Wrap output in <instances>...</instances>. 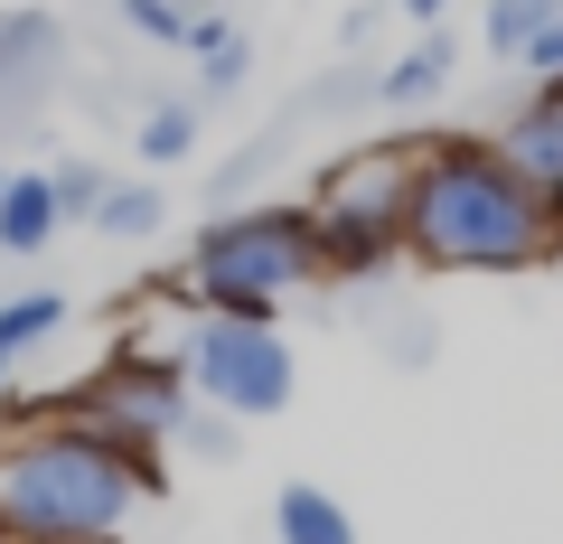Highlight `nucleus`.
Instances as JSON below:
<instances>
[{
    "instance_id": "412c9836",
    "label": "nucleus",
    "mask_w": 563,
    "mask_h": 544,
    "mask_svg": "<svg viewBox=\"0 0 563 544\" xmlns=\"http://www.w3.org/2000/svg\"><path fill=\"white\" fill-rule=\"evenodd\" d=\"M0 188H10V169H0Z\"/></svg>"
},
{
    "instance_id": "7ed1b4c3",
    "label": "nucleus",
    "mask_w": 563,
    "mask_h": 544,
    "mask_svg": "<svg viewBox=\"0 0 563 544\" xmlns=\"http://www.w3.org/2000/svg\"><path fill=\"white\" fill-rule=\"evenodd\" d=\"M329 282L320 273V225H310V207H225V217L198 225V244H188L179 263V291L198 310H235V320H273L291 291Z\"/></svg>"
},
{
    "instance_id": "423d86ee",
    "label": "nucleus",
    "mask_w": 563,
    "mask_h": 544,
    "mask_svg": "<svg viewBox=\"0 0 563 544\" xmlns=\"http://www.w3.org/2000/svg\"><path fill=\"white\" fill-rule=\"evenodd\" d=\"M57 413H76V423H95V432H113V442H141V451H161L169 432L188 423V366L179 357H122V366H103V376H85V385H66V395H47Z\"/></svg>"
},
{
    "instance_id": "f8f14e48",
    "label": "nucleus",
    "mask_w": 563,
    "mask_h": 544,
    "mask_svg": "<svg viewBox=\"0 0 563 544\" xmlns=\"http://www.w3.org/2000/svg\"><path fill=\"white\" fill-rule=\"evenodd\" d=\"M95 235H103V244H151V235H161V188H141V179L103 188V207H95Z\"/></svg>"
},
{
    "instance_id": "ddd939ff",
    "label": "nucleus",
    "mask_w": 563,
    "mask_h": 544,
    "mask_svg": "<svg viewBox=\"0 0 563 544\" xmlns=\"http://www.w3.org/2000/svg\"><path fill=\"white\" fill-rule=\"evenodd\" d=\"M188 151H198V103H151V113H141V160L169 169V160H188Z\"/></svg>"
},
{
    "instance_id": "dca6fc26",
    "label": "nucleus",
    "mask_w": 563,
    "mask_h": 544,
    "mask_svg": "<svg viewBox=\"0 0 563 544\" xmlns=\"http://www.w3.org/2000/svg\"><path fill=\"white\" fill-rule=\"evenodd\" d=\"M207 0H122V29L151 47H188V20H198Z\"/></svg>"
},
{
    "instance_id": "9b49d317",
    "label": "nucleus",
    "mask_w": 563,
    "mask_h": 544,
    "mask_svg": "<svg viewBox=\"0 0 563 544\" xmlns=\"http://www.w3.org/2000/svg\"><path fill=\"white\" fill-rule=\"evenodd\" d=\"M66 320H76L66 291H20V301H0V366H20L29 347H47Z\"/></svg>"
},
{
    "instance_id": "aec40b11",
    "label": "nucleus",
    "mask_w": 563,
    "mask_h": 544,
    "mask_svg": "<svg viewBox=\"0 0 563 544\" xmlns=\"http://www.w3.org/2000/svg\"><path fill=\"white\" fill-rule=\"evenodd\" d=\"M395 10H404V20H422V29H432V20H451V0H395Z\"/></svg>"
},
{
    "instance_id": "f257e3e1",
    "label": "nucleus",
    "mask_w": 563,
    "mask_h": 544,
    "mask_svg": "<svg viewBox=\"0 0 563 544\" xmlns=\"http://www.w3.org/2000/svg\"><path fill=\"white\" fill-rule=\"evenodd\" d=\"M161 498V451L113 442L38 403L0 432V544H122V525Z\"/></svg>"
},
{
    "instance_id": "2eb2a0df",
    "label": "nucleus",
    "mask_w": 563,
    "mask_h": 544,
    "mask_svg": "<svg viewBox=\"0 0 563 544\" xmlns=\"http://www.w3.org/2000/svg\"><path fill=\"white\" fill-rule=\"evenodd\" d=\"M554 10H563V0H488V29H479L488 57H526V38H536Z\"/></svg>"
},
{
    "instance_id": "9d476101",
    "label": "nucleus",
    "mask_w": 563,
    "mask_h": 544,
    "mask_svg": "<svg viewBox=\"0 0 563 544\" xmlns=\"http://www.w3.org/2000/svg\"><path fill=\"white\" fill-rule=\"evenodd\" d=\"M442 85H451V38L422 29V47H404V57L376 76V103H432Z\"/></svg>"
},
{
    "instance_id": "f3484780",
    "label": "nucleus",
    "mask_w": 563,
    "mask_h": 544,
    "mask_svg": "<svg viewBox=\"0 0 563 544\" xmlns=\"http://www.w3.org/2000/svg\"><path fill=\"white\" fill-rule=\"evenodd\" d=\"M47 188H57V217L66 225H95V207H103V188H113V179H103L95 160H57V169H47Z\"/></svg>"
},
{
    "instance_id": "20e7f679",
    "label": "nucleus",
    "mask_w": 563,
    "mask_h": 544,
    "mask_svg": "<svg viewBox=\"0 0 563 544\" xmlns=\"http://www.w3.org/2000/svg\"><path fill=\"white\" fill-rule=\"evenodd\" d=\"M404 207H413V151H357L320 179L310 225H320L329 282H385L404 254Z\"/></svg>"
},
{
    "instance_id": "4be33fe9",
    "label": "nucleus",
    "mask_w": 563,
    "mask_h": 544,
    "mask_svg": "<svg viewBox=\"0 0 563 544\" xmlns=\"http://www.w3.org/2000/svg\"><path fill=\"white\" fill-rule=\"evenodd\" d=\"M554 225H563V207H554Z\"/></svg>"
},
{
    "instance_id": "39448f33",
    "label": "nucleus",
    "mask_w": 563,
    "mask_h": 544,
    "mask_svg": "<svg viewBox=\"0 0 563 544\" xmlns=\"http://www.w3.org/2000/svg\"><path fill=\"white\" fill-rule=\"evenodd\" d=\"M179 366H188V395L217 403V413H235V423H273L282 403L301 395L291 338H282L273 320H235V310H207V320L188 329Z\"/></svg>"
},
{
    "instance_id": "4468645a",
    "label": "nucleus",
    "mask_w": 563,
    "mask_h": 544,
    "mask_svg": "<svg viewBox=\"0 0 563 544\" xmlns=\"http://www.w3.org/2000/svg\"><path fill=\"white\" fill-rule=\"evenodd\" d=\"M244 76H254V38H244V29H225L217 47H198V103L244 95Z\"/></svg>"
},
{
    "instance_id": "1a4fd4ad",
    "label": "nucleus",
    "mask_w": 563,
    "mask_h": 544,
    "mask_svg": "<svg viewBox=\"0 0 563 544\" xmlns=\"http://www.w3.org/2000/svg\"><path fill=\"white\" fill-rule=\"evenodd\" d=\"M273 544H357V517H347L320 479H282V498H273Z\"/></svg>"
},
{
    "instance_id": "0eeeda50",
    "label": "nucleus",
    "mask_w": 563,
    "mask_h": 544,
    "mask_svg": "<svg viewBox=\"0 0 563 544\" xmlns=\"http://www.w3.org/2000/svg\"><path fill=\"white\" fill-rule=\"evenodd\" d=\"M488 151H498L544 207H563V76H536V95L498 122V142H488Z\"/></svg>"
},
{
    "instance_id": "f03ea898",
    "label": "nucleus",
    "mask_w": 563,
    "mask_h": 544,
    "mask_svg": "<svg viewBox=\"0 0 563 544\" xmlns=\"http://www.w3.org/2000/svg\"><path fill=\"white\" fill-rule=\"evenodd\" d=\"M554 244H563L554 207H544L488 142H413L404 254H413L422 273H536Z\"/></svg>"
},
{
    "instance_id": "6ab92c4d",
    "label": "nucleus",
    "mask_w": 563,
    "mask_h": 544,
    "mask_svg": "<svg viewBox=\"0 0 563 544\" xmlns=\"http://www.w3.org/2000/svg\"><path fill=\"white\" fill-rule=\"evenodd\" d=\"M526 66H536V76H563V10L536 29V38H526Z\"/></svg>"
},
{
    "instance_id": "6e6552de",
    "label": "nucleus",
    "mask_w": 563,
    "mask_h": 544,
    "mask_svg": "<svg viewBox=\"0 0 563 544\" xmlns=\"http://www.w3.org/2000/svg\"><path fill=\"white\" fill-rule=\"evenodd\" d=\"M57 235H66V217H57L47 169H10V188H0V254H47Z\"/></svg>"
},
{
    "instance_id": "a211bd4d",
    "label": "nucleus",
    "mask_w": 563,
    "mask_h": 544,
    "mask_svg": "<svg viewBox=\"0 0 563 544\" xmlns=\"http://www.w3.org/2000/svg\"><path fill=\"white\" fill-rule=\"evenodd\" d=\"M235 432H244L235 413H217V403H188V423L169 432V442H179L188 460H225V451H235Z\"/></svg>"
}]
</instances>
